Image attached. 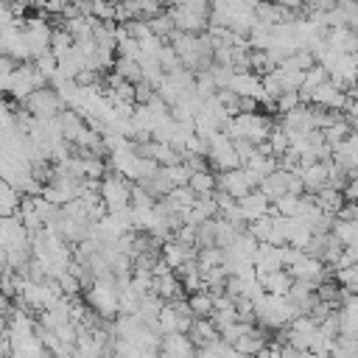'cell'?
<instances>
[{"label": "cell", "mask_w": 358, "mask_h": 358, "mask_svg": "<svg viewBox=\"0 0 358 358\" xmlns=\"http://www.w3.org/2000/svg\"><path fill=\"white\" fill-rule=\"evenodd\" d=\"M187 187L199 196V193H213L215 190V173L210 171V168H204V171H193L190 176H187Z\"/></svg>", "instance_id": "7c38bea8"}, {"label": "cell", "mask_w": 358, "mask_h": 358, "mask_svg": "<svg viewBox=\"0 0 358 358\" xmlns=\"http://www.w3.org/2000/svg\"><path fill=\"white\" fill-rule=\"evenodd\" d=\"M31 62H34V67H36V70H39V73H42L48 81L56 76V56H53L50 50L39 53V56H36V59H31Z\"/></svg>", "instance_id": "d6986e66"}, {"label": "cell", "mask_w": 358, "mask_h": 358, "mask_svg": "<svg viewBox=\"0 0 358 358\" xmlns=\"http://www.w3.org/2000/svg\"><path fill=\"white\" fill-rule=\"evenodd\" d=\"M162 355H193L196 352V347H193V341L187 338V333H162V338H159V347H157Z\"/></svg>", "instance_id": "9c48e42d"}, {"label": "cell", "mask_w": 358, "mask_h": 358, "mask_svg": "<svg viewBox=\"0 0 358 358\" xmlns=\"http://www.w3.org/2000/svg\"><path fill=\"white\" fill-rule=\"evenodd\" d=\"M238 201V207H241V215H243V221L249 224V221H255V218H260V215H266L268 213V207H271V201L257 190V187H252V190H246L241 199H235Z\"/></svg>", "instance_id": "52a82bcc"}, {"label": "cell", "mask_w": 358, "mask_h": 358, "mask_svg": "<svg viewBox=\"0 0 358 358\" xmlns=\"http://www.w3.org/2000/svg\"><path fill=\"white\" fill-rule=\"evenodd\" d=\"M215 187L224 190V193H229L232 199H241L246 190L257 187V176H255L249 168L235 165V168H229V171H218V176H215Z\"/></svg>", "instance_id": "277c9868"}, {"label": "cell", "mask_w": 358, "mask_h": 358, "mask_svg": "<svg viewBox=\"0 0 358 358\" xmlns=\"http://www.w3.org/2000/svg\"><path fill=\"white\" fill-rule=\"evenodd\" d=\"M171 20H173V28L176 31H185V34H201L207 28V14L187 6V3H171Z\"/></svg>", "instance_id": "8992f818"}, {"label": "cell", "mask_w": 358, "mask_h": 358, "mask_svg": "<svg viewBox=\"0 0 358 358\" xmlns=\"http://www.w3.org/2000/svg\"><path fill=\"white\" fill-rule=\"evenodd\" d=\"M187 338L193 341V347H201V344L218 338V330H215V324L210 322V316H193V322H190V327H187Z\"/></svg>", "instance_id": "30bf717a"}, {"label": "cell", "mask_w": 358, "mask_h": 358, "mask_svg": "<svg viewBox=\"0 0 358 358\" xmlns=\"http://www.w3.org/2000/svg\"><path fill=\"white\" fill-rule=\"evenodd\" d=\"M98 193H101V201L106 207V213L112 210H123L129 207V196H131V182L117 173V171H106L98 182Z\"/></svg>", "instance_id": "3957f363"}, {"label": "cell", "mask_w": 358, "mask_h": 358, "mask_svg": "<svg viewBox=\"0 0 358 358\" xmlns=\"http://www.w3.org/2000/svg\"><path fill=\"white\" fill-rule=\"evenodd\" d=\"M330 235H333L341 246L358 243V218H333V224H330Z\"/></svg>", "instance_id": "8fae6325"}, {"label": "cell", "mask_w": 358, "mask_h": 358, "mask_svg": "<svg viewBox=\"0 0 358 358\" xmlns=\"http://www.w3.org/2000/svg\"><path fill=\"white\" fill-rule=\"evenodd\" d=\"M145 22H148L151 34H154V36H159V39H168V34L173 31V20H171V14H168V11H159V14L148 17Z\"/></svg>", "instance_id": "9a60e30c"}, {"label": "cell", "mask_w": 358, "mask_h": 358, "mask_svg": "<svg viewBox=\"0 0 358 358\" xmlns=\"http://www.w3.org/2000/svg\"><path fill=\"white\" fill-rule=\"evenodd\" d=\"M84 299L98 316L112 319L117 313V282H115V277H95L84 288Z\"/></svg>", "instance_id": "6da1fadb"}, {"label": "cell", "mask_w": 358, "mask_h": 358, "mask_svg": "<svg viewBox=\"0 0 358 358\" xmlns=\"http://www.w3.org/2000/svg\"><path fill=\"white\" fill-rule=\"evenodd\" d=\"M333 280H336L341 288L355 291V288H358V263H352V266H341V268H333Z\"/></svg>", "instance_id": "e0dca14e"}, {"label": "cell", "mask_w": 358, "mask_h": 358, "mask_svg": "<svg viewBox=\"0 0 358 358\" xmlns=\"http://www.w3.org/2000/svg\"><path fill=\"white\" fill-rule=\"evenodd\" d=\"M112 70H115L120 78L131 81V84L143 78V73H140V62H137V59H126V56H117V59L112 62Z\"/></svg>", "instance_id": "4fadbf2b"}, {"label": "cell", "mask_w": 358, "mask_h": 358, "mask_svg": "<svg viewBox=\"0 0 358 358\" xmlns=\"http://www.w3.org/2000/svg\"><path fill=\"white\" fill-rule=\"evenodd\" d=\"M157 62H159V67H162V73H171V70H179L182 67V62H179V56H176V50L171 48V45H159V50H157Z\"/></svg>", "instance_id": "ac0fdd59"}, {"label": "cell", "mask_w": 358, "mask_h": 358, "mask_svg": "<svg viewBox=\"0 0 358 358\" xmlns=\"http://www.w3.org/2000/svg\"><path fill=\"white\" fill-rule=\"evenodd\" d=\"M45 84H48V78L34 67V62H20V64L11 70L8 81H6V92H8L17 103H22L34 90H39V87H45Z\"/></svg>", "instance_id": "7a4b0ae2"}, {"label": "cell", "mask_w": 358, "mask_h": 358, "mask_svg": "<svg viewBox=\"0 0 358 358\" xmlns=\"http://www.w3.org/2000/svg\"><path fill=\"white\" fill-rule=\"evenodd\" d=\"M22 106L28 109V115H31V117H56V115L64 109V103L59 101V95L53 92V87H50V84H45V87L34 90V92L22 101Z\"/></svg>", "instance_id": "5b68a950"}, {"label": "cell", "mask_w": 358, "mask_h": 358, "mask_svg": "<svg viewBox=\"0 0 358 358\" xmlns=\"http://www.w3.org/2000/svg\"><path fill=\"white\" fill-rule=\"evenodd\" d=\"M6 3H8V0H6Z\"/></svg>", "instance_id": "ffe728a7"}, {"label": "cell", "mask_w": 358, "mask_h": 358, "mask_svg": "<svg viewBox=\"0 0 358 358\" xmlns=\"http://www.w3.org/2000/svg\"><path fill=\"white\" fill-rule=\"evenodd\" d=\"M255 277H257V282H260V288H263V291H268V294H277V296H282V294L291 288V282H294V277L288 274V268L255 271Z\"/></svg>", "instance_id": "ba28073f"}, {"label": "cell", "mask_w": 358, "mask_h": 358, "mask_svg": "<svg viewBox=\"0 0 358 358\" xmlns=\"http://www.w3.org/2000/svg\"><path fill=\"white\" fill-rule=\"evenodd\" d=\"M187 308H190L193 316H210V310H213V296H210L204 288L190 291V296H187Z\"/></svg>", "instance_id": "5bb4252c"}, {"label": "cell", "mask_w": 358, "mask_h": 358, "mask_svg": "<svg viewBox=\"0 0 358 358\" xmlns=\"http://www.w3.org/2000/svg\"><path fill=\"white\" fill-rule=\"evenodd\" d=\"M73 48V36L64 31V28H56V31H50V45H48V50L59 59V56H64L67 50Z\"/></svg>", "instance_id": "2e32d148"}]
</instances>
